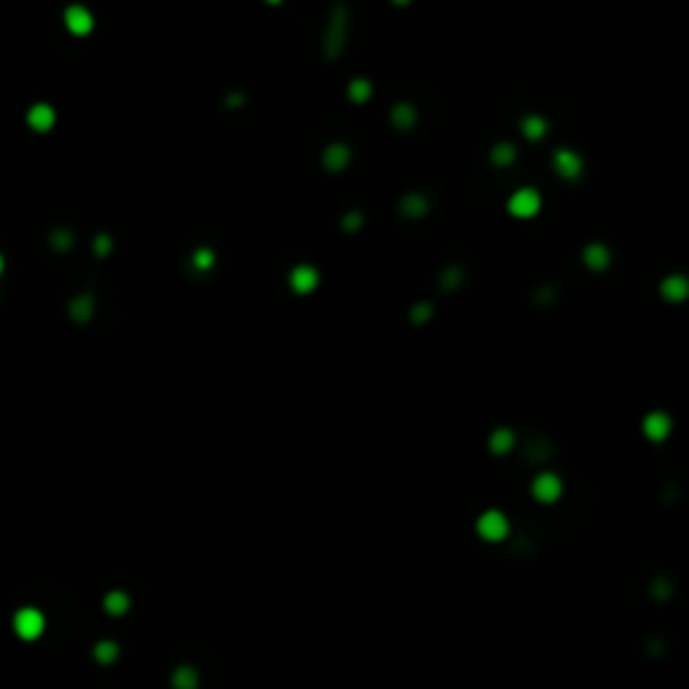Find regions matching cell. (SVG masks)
I'll use <instances>...</instances> for the list:
<instances>
[{
    "label": "cell",
    "mask_w": 689,
    "mask_h": 689,
    "mask_svg": "<svg viewBox=\"0 0 689 689\" xmlns=\"http://www.w3.org/2000/svg\"><path fill=\"white\" fill-rule=\"evenodd\" d=\"M11 625H14V633L22 638V641H35V638H41L44 630H46V617L41 614V609L25 606V609H19V612L14 614Z\"/></svg>",
    "instance_id": "cell-1"
},
{
    "label": "cell",
    "mask_w": 689,
    "mask_h": 689,
    "mask_svg": "<svg viewBox=\"0 0 689 689\" xmlns=\"http://www.w3.org/2000/svg\"><path fill=\"white\" fill-rule=\"evenodd\" d=\"M476 531H479V536L485 538V541H504L506 533H509V522L501 512H485L479 520H476Z\"/></svg>",
    "instance_id": "cell-2"
},
{
    "label": "cell",
    "mask_w": 689,
    "mask_h": 689,
    "mask_svg": "<svg viewBox=\"0 0 689 689\" xmlns=\"http://www.w3.org/2000/svg\"><path fill=\"white\" fill-rule=\"evenodd\" d=\"M538 208H541V197H538L533 189H520V191H514L512 199H509V213L520 215V218L536 215Z\"/></svg>",
    "instance_id": "cell-3"
},
{
    "label": "cell",
    "mask_w": 689,
    "mask_h": 689,
    "mask_svg": "<svg viewBox=\"0 0 689 689\" xmlns=\"http://www.w3.org/2000/svg\"><path fill=\"white\" fill-rule=\"evenodd\" d=\"M65 27L73 32V35H87L94 27V19L84 6H68V11H65Z\"/></svg>",
    "instance_id": "cell-4"
},
{
    "label": "cell",
    "mask_w": 689,
    "mask_h": 689,
    "mask_svg": "<svg viewBox=\"0 0 689 689\" xmlns=\"http://www.w3.org/2000/svg\"><path fill=\"white\" fill-rule=\"evenodd\" d=\"M560 493H563V482H560L555 474H538L536 479H533V495H536L538 501L552 504V501L560 498Z\"/></svg>",
    "instance_id": "cell-5"
},
{
    "label": "cell",
    "mask_w": 689,
    "mask_h": 689,
    "mask_svg": "<svg viewBox=\"0 0 689 689\" xmlns=\"http://www.w3.org/2000/svg\"><path fill=\"white\" fill-rule=\"evenodd\" d=\"M54 122H57V113L46 103H38V106H32L27 110V124H30V129H35V132H49L54 127Z\"/></svg>",
    "instance_id": "cell-6"
},
{
    "label": "cell",
    "mask_w": 689,
    "mask_h": 689,
    "mask_svg": "<svg viewBox=\"0 0 689 689\" xmlns=\"http://www.w3.org/2000/svg\"><path fill=\"white\" fill-rule=\"evenodd\" d=\"M643 434L655 442H662L668 434H671V417L665 412H652L643 420Z\"/></svg>",
    "instance_id": "cell-7"
},
{
    "label": "cell",
    "mask_w": 689,
    "mask_h": 689,
    "mask_svg": "<svg viewBox=\"0 0 689 689\" xmlns=\"http://www.w3.org/2000/svg\"><path fill=\"white\" fill-rule=\"evenodd\" d=\"M291 286H293V291H299V293L312 291V289L318 286V272H315L312 267L302 264V267H296V270L291 272Z\"/></svg>",
    "instance_id": "cell-8"
},
{
    "label": "cell",
    "mask_w": 689,
    "mask_h": 689,
    "mask_svg": "<svg viewBox=\"0 0 689 689\" xmlns=\"http://www.w3.org/2000/svg\"><path fill=\"white\" fill-rule=\"evenodd\" d=\"M170 684L172 689H197L199 687V674L197 668H191V665H178L172 676H170Z\"/></svg>",
    "instance_id": "cell-9"
},
{
    "label": "cell",
    "mask_w": 689,
    "mask_h": 689,
    "mask_svg": "<svg viewBox=\"0 0 689 689\" xmlns=\"http://www.w3.org/2000/svg\"><path fill=\"white\" fill-rule=\"evenodd\" d=\"M555 165H557V172L566 175V178H576V175L582 172V159H579L574 151H557Z\"/></svg>",
    "instance_id": "cell-10"
},
{
    "label": "cell",
    "mask_w": 689,
    "mask_h": 689,
    "mask_svg": "<svg viewBox=\"0 0 689 689\" xmlns=\"http://www.w3.org/2000/svg\"><path fill=\"white\" fill-rule=\"evenodd\" d=\"M348 159H350V153L345 146H329L326 151H323V165L331 170V172H337L348 165Z\"/></svg>",
    "instance_id": "cell-11"
},
{
    "label": "cell",
    "mask_w": 689,
    "mask_h": 689,
    "mask_svg": "<svg viewBox=\"0 0 689 689\" xmlns=\"http://www.w3.org/2000/svg\"><path fill=\"white\" fill-rule=\"evenodd\" d=\"M103 606H106V612L110 614V617H122V614H127V609H129V595L122 593V590H113V593H108L106 595Z\"/></svg>",
    "instance_id": "cell-12"
},
{
    "label": "cell",
    "mask_w": 689,
    "mask_h": 689,
    "mask_svg": "<svg viewBox=\"0 0 689 689\" xmlns=\"http://www.w3.org/2000/svg\"><path fill=\"white\" fill-rule=\"evenodd\" d=\"M689 286L684 277H668L665 283H662V293H665V299H671V302H681L684 296H687Z\"/></svg>",
    "instance_id": "cell-13"
},
{
    "label": "cell",
    "mask_w": 689,
    "mask_h": 689,
    "mask_svg": "<svg viewBox=\"0 0 689 689\" xmlns=\"http://www.w3.org/2000/svg\"><path fill=\"white\" fill-rule=\"evenodd\" d=\"M92 655L100 665H110V662H116V657H119V646L113 641H100L94 643Z\"/></svg>",
    "instance_id": "cell-14"
},
{
    "label": "cell",
    "mask_w": 689,
    "mask_h": 689,
    "mask_svg": "<svg viewBox=\"0 0 689 689\" xmlns=\"http://www.w3.org/2000/svg\"><path fill=\"white\" fill-rule=\"evenodd\" d=\"M92 310H94L92 296H78V299H73V305H70V315H73L76 321L87 323L89 318H92Z\"/></svg>",
    "instance_id": "cell-15"
},
{
    "label": "cell",
    "mask_w": 689,
    "mask_h": 689,
    "mask_svg": "<svg viewBox=\"0 0 689 689\" xmlns=\"http://www.w3.org/2000/svg\"><path fill=\"white\" fill-rule=\"evenodd\" d=\"M584 261L593 267V270H603L609 264V251L603 246H590L584 251Z\"/></svg>",
    "instance_id": "cell-16"
},
{
    "label": "cell",
    "mask_w": 689,
    "mask_h": 689,
    "mask_svg": "<svg viewBox=\"0 0 689 689\" xmlns=\"http://www.w3.org/2000/svg\"><path fill=\"white\" fill-rule=\"evenodd\" d=\"M512 442H514V436H512V431H506V429H498L495 434L491 436V447L498 453V455H504V453H509V447H512Z\"/></svg>",
    "instance_id": "cell-17"
},
{
    "label": "cell",
    "mask_w": 689,
    "mask_h": 689,
    "mask_svg": "<svg viewBox=\"0 0 689 689\" xmlns=\"http://www.w3.org/2000/svg\"><path fill=\"white\" fill-rule=\"evenodd\" d=\"M393 124H396L398 129H410L415 124V110L410 106H398L393 110Z\"/></svg>",
    "instance_id": "cell-18"
},
{
    "label": "cell",
    "mask_w": 689,
    "mask_h": 689,
    "mask_svg": "<svg viewBox=\"0 0 689 689\" xmlns=\"http://www.w3.org/2000/svg\"><path fill=\"white\" fill-rule=\"evenodd\" d=\"M348 94H350V100H355V103H364L369 94H372V87H369V81H364V78H355L350 87H348Z\"/></svg>",
    "instance_id": "cell-19"
},
{
    "label": "cell",
    "mask_w": 689,
    "mask_h": 689,
    "mask_svg": "<svg viewBox=\"0 0 689 689\" xmlns=\"http://www.w3.org/2000/svg\"><path fill=\"white\" fill-rule=\"evenodd\" d=\"M522 129H525V135H528V138L536 140V138H541V135H544L547 124H544V119H538V116H531V119H525Z\"/></svg>",
    "instance_id": "cell-20"
},
{
    "label": "cell",
    "mask_w": 689,
    "mask_h": 689,
    "mask_svg": "<svg viewBox=\"0 0 689 689\" xmlns=\"http://www.w3.org/2000/svg\"><path fill=\"white\" fill-rule=\"evenodd\" d=\"M404 210L412 215V218L423 215L426 213V199L420 197V194H410V197L404 199Z\"/></svg>",
    "instance_id": "cell-21"
},
{
    "label": "cell",
    "mask_w": 689,
    "mask_h": 689,
    "mask_svg": "<svg viewBox=\"0 0 689 689\" xmlns=\"http://www.w3.org/2000/svg\"><path fill=\"white\" fill-rule=\"evenodd\" d=\"M342 25H345L342 19H334V22H331V27H329V46H331V49H329V57H334V54H337L339 41H342V32H339V27H342Z\"/></svg>",
    "instance_id": "cell-22"
},
{
    "label": "cell",
    "mask_w": 689,
    "mask_h": 689,
    "mask_svg": "<svg viewBox=\"0 0 689 689\" xmlns=\"http://www.w3.org/2000/svg\"><path fill=\"white\" fill-rule=\"evenodd\" d=\"M514 159V151H512V146H498L495 151H493V162L495 165H509Z\"/></svg>",
    "instance_id": "cell-23"
},
{
    "label": "cell",
    "mask_w": 689,
    "mask_h": 689,
    "mask_svg": "<svg viewBox=\"0 0 689 689\" xmlns=\"http://www.w3.org/2000/svg\"><path fill=\"white\" fill-rule=\"evenodd\" d=\"M194 264H197V267H202V270H205V267H210V264H213V253H210V251H199L197 259H194Z\"/></svg>",
    "instance_id": "cell-24"
},
{
    "label": "cell",
    "mask_w": 689,
    "mask_h": 689,
    "mask_svg": "<svg viewBox=\"0 0 689 689\" xmlns=\"http://www.w3.org/2000/svg\"><path fill=\"white\" fill-rule=\"evenodd\" d=\"M51 243H54L57 248H68L73 240H70V234H68V232H57V234L51 237Z\"/></svg>",
    "instance_id": "cell-25"
},
{
    "label": "cell",
    "mask_w": 689,
    "mask_h": 689,
    "mask_svg": "<svg viewBox=\"0 0 689 689\" xmlns=\"http://www.w3.org/2000/svg\"><path fill=\"white\" fill-rule=\"evenodd\" d=\"M108 248H110V240H108L106 234H100V237L94 240V251H97V253H108Z\"/></svg>",
    "instance_id": "cell-26"
},
{
    "label": "cell",
    "mask_w": 689,
    "mask_h": 689,
    "mask_svg": "<svg viewBox=\"0 0 689 689\" xmlns=\"http://www.w3.org/2000/svg\"><path fill=\"white\" fill-rule=\"evenodd\" d=\"M3 267H6V261H3V256H0V275H3Z\"/></svg>",
    "instance_id": "cell-27"
}]
</instances>
